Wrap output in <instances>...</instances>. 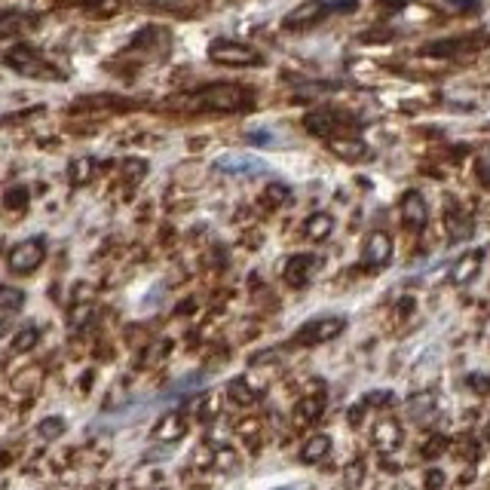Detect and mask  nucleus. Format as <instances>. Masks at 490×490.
Segmentation results:
<instances>
[{
	"mask_svg": "<svg viewBox=\"0 0 490 490\" xmlns=\"http://www.w3.org/2000/svg\"><path fill=\"white\" fill-rule=\"evenodd\" d=\"M252 92L239 83H211V86H202L194 95L196 108L205 111H243L252 104Z\"/></svg>",
	"mask_w": 490,
	"mask_h": 490,
	"instance_id": "1",
	"label": "nucleus"
},
{
	"mask_svg": "<svg viewBox=\"0 0 490 490\" xmlns=\"http://www.w3.org/2000/svg\"><path fill=\"white\" fill-rule=\"evenodd\" d=\"M3 65L12 68L22 77H31V80H55V83L65 80V74H62L55 65H49L44 55L31 46H12L10 53L3 55Z\"/></svg>",
	"mask_w": 490,
	"mask_h": 490,
	"instance_id": "2",
	"label": "nucleus"
},
{
	"mask_svg": "<svg viewBox=\"0 0 490 490\" xmlns=\"http://www.w3.org/2000/svg\"><path fill=\"white\" fill-rule=\"evenodd\" d=\"M209 59L215 62V65H224V68H252V65H261L264 55H261L258 49L239 44V40L218 37L209 44Z\"/></svg>",
	"mask_w": 490,
	"mask_h": 490,
	"instance_id": "3",
	"label": "nucleus"
},
{
	"mask_svg": "<svg viewBox=\"0 0 490 490\" xmlns=\"http://www.w3.org/2000/svg\"><path fill=\"white\" fill-rule=\"evenodd\" d=\"M343 328H346V319H340V316L310 319V322H303L301 328L294 331V337H291V346H316V343H328V340H334L337 334H343Z\"/></svg>",
	"mask_w": 490,
	"mask_h": 490,
	"instance_id": "4",
	"label": "nucleus"
},
{
	"mask_svg": "<svg viewBox=\"0 0 490 490\" xmlns=\"http://www.w3.org/2000/svg\"><path fill=\"white\" fill-rule=\"evenodd\" d=\"M46 258L44 239H25L10 252V270L12 273H34Z\"/></svg>",
	"mask_w": 490,
	"mask_h": 490,
	"instance_id": "5",
	"label": "nucleus"
},
{
	"mask_svg": "<svg viewBox=\"0 0 490 490\" xmlns=\"http://www.w3.org/2000/svg\"><path fill=\"white\" fill-rule=\"evenodd\" d=\"M215 169L224 175H264L267 162L252 153H224L215 160Z\"/></svg>",
	"mask_w": 490,
	"mask_h": 490,
	"instance_id": "6",
	"label": "nucleus"
},
{
	"mask_svg": "<svg viewBox=\"0 0 490 490\" xmlns=\"http://www.w3.org/2000/svg\"><path fill=\"white\" fill-rule=\"evenodd\" d=\"M328 12V3L325 0H303V3H297L294 10L285 12V19H282V25L288 28V31H297V28H310L316 25L319 19Z\"/></svg>",
	"mask_w": 490,
	"mask_h": 490,
	"instance_id": "7",
	"label": "nucleus"
},
{
	"mask_svg": "<svg viewBox=\"0 0 490 490\" xmlns=\"http://www.w3.org/2000/svg\"><path fill=\"white\" fill-rule=\"evenodd\" d=\"M319 267H322V258H316V254H294L285 264V282L294 288H303Z\"/></svg>",
	"mask_w": 490,
	"mask_h": 490,
	"instance_id": "8",
	"label": "nucleus"
},
{
	"mask_svg": "<svg viewBox=\"0 0 490 490\" xmlns=\"http://www.w3.org/2000/svg\"><path fill=\"white\" fill-rule=\"evenodd\" d=\"M389 258H393V239H389V233L374 230L371 236L365 239V252H361V261H365V267H386Z\"/></svg>",
	"mask_w": 490,
	"mask_h": 490,
	"instance_id": "9",
	"label": "nucleus"
},
{
	"mask_svg": "<svg viewBox=\"0 0 490 490\" xmlns=\"http://www.w3.org/2000/svg\"><path fill=\"white\" fill-rule=\"evenodd\" d=\"M481 264H484V252H481V248L463 254V258L451 267V282H453V285H466V282H472L475 276H478Z\"/></svg>",
	"mask_w": 490,
	"mask_h": 490,
	"instance_id": "10",
	"label": "nucleus"
},
{
	"mask_svg": "<svg viewBox=\"0 0 490 490\" xmlns=\"http://www.w3.org/2000/svg\"><path fill=\"white\" fill-rule=\"evenodd\" d=\"M328 147H331V153H337L340 160H346V162L371 160V147L359 138H328Z\"/></svg>",
	"mask_w": 490,
	"mask_h": 490,
	"instance_id": "11",
	"label": "nucleus"
},
{
	"mask_svg": "<svg viewBox=\"0 0 490 490\" xmlns=\"http://www.w3.org/2000/svg\"><path fill=\"white\" fill-rule=\"evenodd\" d=\"M399 211H402V221L408 224V227H423L426 224V200H423V194H417V190H408V194L402 196V205H399Z\"/></svg>",
	"mask_w": 490,
	"mask_h": 490,
	"instance_id": "12",
	"label": "nucleus"
},
{
	"mask_svg": "<svg viewBox=\"0 0 490 490\" xmlns=\"http://www.w3.org/2000/svg\"><path fill=\"white\" fill-rule=\"evenodd\" d=\"M325 411V393H310L294 404V426H312Z\"/></svg>",
	"mask_w": 490,
	"mask_h": 490,
	"instance_id": "13",
	"label": "nucleus"
},
{
	"mask_svg": "<svg viewBox=\"0 0 490 490\" xmlns=\"http://www.w3.org/2000/svg\"><path fill=\"white\" fill-rule=\"evenodd\" d=\"M402 426L395 423V420H383L374 426V444H377V451L380 453H393V451H399V444H402Z\"/></svg>",
	"mask_w": 490,
	"mask_h": 490,
	"instance_id": "14",
	"label": "nucleus"
},
{
	"mask_svg": "<svg viewBox=\"0 0 490 490\" xmlns=\"http://www.w3.org/2000/svg\"><path fill=\"white\" fill-rule=\"evenodd\" d=\"M343 113H337V111H316V113H307V129L310 132H316V135H334L340 126H343Z\"/></svg>",
	"mask_w": 490,
	"mask_h": 490,
	"instance_id": "15",
	"label": "nucleus"
},
{
	"mask_svg": "<svg viewBox=\"0 0 490 490\" xmlns=\"http://www.w3.org/2000/svg\"><path fill=\"white\" fill-rule=\"evenodd\" d=\"M184 435H187V423H184L181 414H169V417H162V420L153 426L156 442L172 444V442H178V438H184Z\"/></svg>",
	"mask_w": 490,
	"mask_h": 490,
	"instance_id": "16",
	"label": "nucleus"
},
{
	"mask_svg": "<svg viewBox=\"0 0 490 490\" xmlns=\"http://www.w3.org/2000/svg\"><path fill=\"white\" fill-rule=\"evenodd\" d=\"M331 230H334V218L325 215V211L310 215L307 224H303V236H307L310 243H325V239L331 236Z\"/></svg>",
	"mask_w": 490,
	"mask_h": 490,
	"instance_id": "17",
	"label": "nucleus"
},
{
	"mask_svg": "<svg viewBox=\"0 0 490 490\" xmlns=\"http://www.w3.org/2000/svg\"><path fill=\"white\" fill-rule=\"evenodd\" d=\"M34 19L28 16V12L22 10H6V12H0V40H6V37H12V34H19V31H25L28 25H31Z\"/></svg>",
	"mask_w": 490,
	"mask_h": 490,
	"instance_id": "18",
	"label": "nucleus"
},
{
	"mask_svg": "<svg viewBox=\"0 0 490 490\" xmlns=\"http://www.w3.org/2000/svg\"><path fill=\"white\" fill-rule=\"evenodd\" d=\"M328 453H331V438L328 435H312L310 442L301 447V460H303V463H310V466L322 463Z\"/></svg>",
	"mask_w": 490,
	"mask_h": 490,
	"instance_id": "19",
	"label": "nucleus"
},
{
	"mask_svg": "<svg viewBox=\"0 0 490 490\" xmlns=\"http://www.w3.org/2000/svg\"><path fill=\"white\" fill-rule=\"evenodd\" d=\"M68 175H70V184H89L92 175H95V160L92 156H80V160L70 162Z\"/></svg>",
	"mask_w": 490,
	"mask_h": 490,
	"instance_id": "20",
	"label": "nucleus"
},
{
	"mask_svg": "<svg viewBox=\"0 0 490 490\" xmlns=\"http://www.w3.org/2000/svg\"><path fill=\"white\" fill-rule=\"evenodd\" d=\"M227 395H230L236 404H252L254 399H258V393H254V386L248 383L245 377L243 380H233L230 386H227Z\"/></svg>",
	"mask_w": 490,
	"mask_h": 490,
	"instance_id": "21",
	"label": "nucleus"
},
{
	"mask_svg": "<svg viewBox=\"0 0 490 490\" xmlns=\"http://www.w3.org/2000/svg\"><path fill=\"white\" fill-rule=\"evenodd\" d=\"M37 337H40L37 325H25V328H22V331H19V334H16V340H12V350H16V352L34 350V343H37Z\"/></svg>",
	"mask_w": 490,
	"mask_h": 490,
	"instance_id": "22",
	"label": "nucleus"
},
{
	"mask_svg": "<svg viewBox=\"0 0 490 490\" xmlns=\"http://www.w3.org/2000/svg\"><path fill=\"white\" fill-rule=\"evenodd\" d=\"M40 435H44L46 442H55L59 435H65V420H62V417H46V420L40 423Z\"/></svg>",
	"mask_w": 490,
	"mask_h": 490,
	"instance_id": "23",
	"label": "nucleus"
},
{
	"mask_svg": "<svg viewBox=\"0 0 490 490\" xmlns=\"http://www.w3.org/2000/svg\"><path fill=\"white\" fill-rule=\"evenodd\" d=\"M447 447H451V442H447L444 435H429V442L423 444V460H435V457H442Z\"/></svg>",
	"mask_w": 490,
	"mask_h": 490,
	"instance_id": "24",
	"label": "nucleus"
},
{
	"mask_svg": "<svg viewBox=\"0 0 490 490\" xmlns=\"http://www.w3.org/2000/svg\"><path fill=\"white\" fill-rule=\"evenodd\" d=\"M453 444H457V451H453L457 457H463V460H475V457H478V442H475L472 435H460Z\"/></svg>",
	"mask_w": 490,
	"mask_h": 490,
	"instance_id": "25",
	"label": "nucleus"
},
{
	"mask_svg": "<svg viewBox=\"0 0 490 490\" xmlns=\"http://www.w3.org/2000/svg\"><path fill=\"white\" fill-rule=\"evenodd\" d=\"M0 303H3L6 310H22L25 294L19 288H0Z\"/></svg>",
	"mask_w": 490,
	"mask_h": 490,
	"instance_id": "26",
	"label": "nucleus"
},
{
	"mask_svg": "<svg viewBox=\"0 0 490 490\" xmlns=\"http://www.w3.org/2000/svg\"><path fill=\"white\" fill-rule=\"evenodd\" d=\"M239 435H243L248 444L258 447V442H261V420H243V423H239Z\"/></svg>",
	"mask_w": 490,
	"mask_h": 490,
	"instance_id": "27",
	"label": "nucleus"
},
{
	"mask_svg": "<svg viewBox=\"0 0 490 490\" xmlns=\"http://www.w3.org/2000/svg\"><path fill=\"white\" fill-rule=\"evenodd\" d=\"M123 172H126V181H141L144 178V172H147V162L144 160H126L123 162Z\"/></svg>",
	"mask_w": 490,
	"mask_h": 490,
	"instance_id": "28",
	"label": "nucleus"
},
{
	"mask_svg": "<svg viewBox=\"0 0 490 490\" xmlns=\"http://www.w3.org/2000/svg\"><path fill=\"white\" fill-rule=\"evenodd\" d=\"M218 408H221V399H218V395H205L202 404H200V420L211 423V420H215V414H218Z\"/></svg>",
	"mask_w": 490,
	"mask_h": 490,
	"instance_id": "29",
	"label": "nucleus"
},
{
	"mask_svg": "<svg viewBox=\"0 0 490 490\" xmlns=\"http://www.w3.org/2000/svg\"><path fill=\"white\" fill-rule=\"evenodd\" d=\"M267 200L273 205H285L291 200V190L285 187V184H270L267 187Z\"/></svg>",
	"mask_w": 490,
	"mask_h": 490,
	"instance_id": "30",
	"label": "nucleus"
},
{
	"mask_svg": "<svg viewBox=\"0 0 490 490\" xmlns=\"http://www.w3.org/2000/svg\"><path fill=\"white\" fill-rule=\"evenodd\" d=\"M447 484V475L442 472V469H429V472L423 475V487L426 490H442Z\"/></svg>",
	"mask_w": 490,
	"mask_h": 490,
	"instance_id": "31",
	"label": "nucleus"
},
{
	"mask_svg": "<svg viewBox=\"0 0 490 490\" xmlns=\"http://www.w3.org/2000/svg\"><path fill=\"white\" fill-rule=\"evenodd\" d=\"M6 209H22V205H28V190L25 187H12L6 190Z\"/></svg>",
	"mask_w": 490,
	"mask_h": 490,
	"instance_id": "32",
	"label": "nucleus"
},
{
	"mask_svg": "<svg viewBox=\"0 0 490 490\" xmlns=\"http://www.w3.org/2000/svg\"><path fill=\"white\" fill-rule=\"evenodd\" d=\"M393 402H395V395L386 393V389H377V393H368L365 395V404H374V408H389Z\"/></svg>",
	"mask_w": 490,
	"mask_h": 490,
	"instance_id": "33",
	"label": "nucleus"
},
{
	"mask_svg": "<svg viewBox=\"0 0 490 490\" xmlns=\"http://www.w3.org/2000/svg\"><path fill=\"white\" fill-rule=\"evenodd\" d=\"M361 478H365V466H361V460H352V463L346 466V484H350V487H359Z\"/></svg>",
	"mask_w": 490,
	"mask_h": 490,
	"instance_id": "34",
	"label": "nucleus"
},
{
	"mask_svg": "<svg viewBox=\"0 0 490 490\" xmlns=\"http://www.w3.org/2000/svg\"><path fill=\"white\" fill-rule=\"evenodd\" d=\"M92 312H95V310H92V303H83V307H77L74 312H70V325H74V328H83V325H86L89 319H92Z\"/></svg>",
	"mask_w": 490,
	"mask_h": 490,
	"instance_id": "35",
	"label": "nucleus"
},
{
	"mask_svg": "<svg viewBox=\"0 0 490 490\" xmlns=\"http://www.w3.org/2000/svg\"><path fill=\"white\" fill-rule=\"evenodd\" d=\"M466 383L475 389V393H481V395L490 393V377H484V374H469Z\"/></svg>",
	"mask_w": 490,
	"mask_h": 490,
	"instance_id": "36",
	"label": "nucleus"
},
{
	"mask_svg": "<svg viewBox=\"0 0 490 490\" xmlns=\"http://www.w3.org/2000/svg\"><path fill=\"white\" fill-rule=\"evenodd\" d=\"M365 408H368L365 402L352 404V408L346 411V423H350V426H361V417H365Z\"/></svg>",
	"mask_w": 490,
	"mask_h": 490,
	"instance_id": "37",
	"label": "nucleus"
},
{
	"mask_svg": "<svg viewBox=\"0 0 490 490\" xmlns=\"http://www.w3.org/2000/svg\"><path fill=\"white\" fill-rule=\"evenodd\" d=\"M429 408H432V399H429V395H414V402H411V414H414V417H420V411L426 414Z\"/></svg>",
	"mask_w": 490,
	"mask_h": 490,
	"instance_id": "38",
	"label": "nucleus"
},
{
	"mask_svg": "<svg viewBox=\"0 0 490 490\" xmlns=\"http://www.w3.org/2000/svg\"><path fill=\"white\" fill-rule=\"evenodd\" d=\"M215 466H221V469H233V466H236V457H233L230 451H218V453H215Z\"/></svg>",
	"mask_w": 490,
	"mask_h": 490,
	"instance_id": "39",
	"label": "nucleus"
},
{
	"mask_svg": "<svg viewBox=\"0 0 490 490\" xmlns=\"http://www.w3.org/2000/svg\"><path fill=\"white\" fill-rule=\"evenodd\" d=\"M248 141H252V144H267L270 135L267 132H248Z\"/></svg>",
	"mask_w": 490,
	"mask_h": 490,
	"instance_id": "40",
	"label": "nucleus"
},
{
	"mask_svg": "<svg viewBox=\"0 0 490 490\" xmlns=\"http://www.w3.org/2000/svg\"><path fill=\"white\" fill-rule=\"evenodd\" d=\"M3 334H6V325H3V322H0V337H3Z\"/></svg>",
	"mask_w": 490,
	"mask_h": 490,
	"instance_id": "41",
	"label": "nucleus"
},
{
	"mask_svg": "<svg viewBox=\"0 0 490 490\" xmlns=\"http://www.w3.org/2000/svg\"><path fill=\"white\" fill-rule=\"evenodd\" d=\"M276 490H291V487H276Z\"/></svg>",
	"mask_w": 490,
	"mask_h": 490,
	"instance_id": "42",
	"label": "nucleus"
},
{
	"mask_svg": "<svg viewBox=\"0 0 490 490\" xmlns=\"http://www.w3.org/2000/svg\"><path fill=\"white\" fill-rule=\"evenodd\" d=\"M487 435H490V426H487Z\"/></svg>",
	"mask_w": 490,
	"mask_h": 490,
	"instance_id": "43",
	"label": "nucleus"
}]
</instances>
